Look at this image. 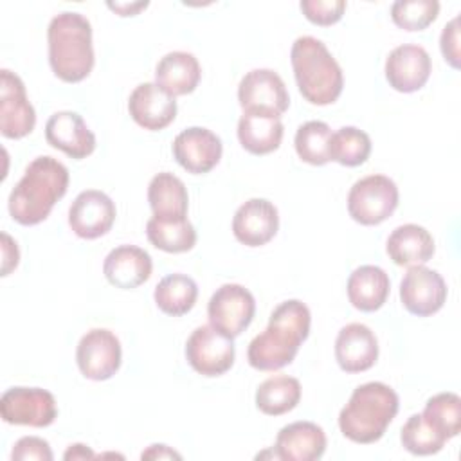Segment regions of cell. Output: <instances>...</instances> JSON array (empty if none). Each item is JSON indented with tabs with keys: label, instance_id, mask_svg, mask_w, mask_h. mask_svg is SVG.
Listing matches in <instances>:
<instances>
[{
	"label": "cell",
	"instance_id": "29",
	"mask_svg": "<svg viewBox=\"0 0 461 461\" xmlns=\"http://www.w3.org/2000/svg\"><path fill=\"white\" fill-rule=\"evenodd\" d=\"M301 400V384L288 375H276L259 384L256 391V407L267 416H281L297 407Z\"/></svg>",
	"mask_w": 461,
	"mask_h": 461
},
{
	"label": "cell",
	"instance_id": "37",
	"mask_svg": "<svg viewBox=\"0 0 461 461\" xmlns=\"http://www.w3.org/2000/svg\"><path fill=\"white\" fill-rule=\"evenodd\" d=\"M11 457L13 461H52V450L43 438L23 436L14 443Z\"/></svg>",
	"mask_w": 461,
	"mask_h": 461
},
{
	"label": "cell",
	"instance_id": "7",
	"mask_svg": "<svg viewBox=\"0 0 461 461\" xmlns=\"http://www.w3.org/2000/svg\"><path fill=\"white\" fill-rule=\"evenodd\" d=\"M256 313L254 295L241 285L227 283L216 288L207 304V317L212 328L234 339L249 328Z\"/></svg>",
	"mask_w": 461,
	"mask_h": 461
},
{
	"label": "cell",
	"instance_id": "27",
	"mask_svg": "<svg viewBox=\"0 0 461 461\" xmlns=\"http://www.w3.org/2000/svg\"><path fill=\"white\" fill-rule=\"evenodd\" d=\"M148 202L153 216L162 220L187 218V189L184 182L169 171L155 175L148 185Z\"/></svg>",
	"mask_w": 461,
	"mask_h": 461
},
{
	"label": "cell",
	"instance_id": "11",
	"mask_svg": "<svg viewBox=\"0 0 461 461\" xmlns=\"http://www.w3.org/2000/svg\"><path fill=\"white\" fill-rule=\"evenodd\" d=\"M238 101L243 112H267L277 117L290 106L285 81L270 68H254L247 72L238 86Z\"/></svg>",
	"mask_w": 461,
	"mask_h": 461
},
{
	"label": "cell",
	"instance_id": "41",
	"mask_svg": "<svg viewBox=\"0 0 461 461\" xmlns=\"http://www.w3.org/2000/svg\"><path fill=\"white\" fill-rule=\"evenodd\" d=\"M106 5L119 16H135L140 9L148 7V2H108Z\"/></svg>",
	"mask_w": 461,
	"mask_h": 461
},
{
	"label": "cell",
	"instance_id": "32",
	"mask_svg": "<svg viewBox=\"0 0 461 461\" xmlns=\"http://www.w3.org/2000/svg\"><path fill=\"white\" fill-rule=\"evenodd\" d=\"M421 416L448 441L461 430V398L456 393H438L427 400Z\"/></svg>",
	"mask_w": 461,
	"mask_h": 461
},
{
	"label": "cell",
	"instance_id": "31",
	"mask_svg": "<svg viewBox=\"0 0 461 461\" xmlns=\"http://www.w3.org/2000/svg\"><path fill=\"white\" fill-rule=\"evenodd\" d=\"M331 135V128L322 121H308L301 124L294 139L299 158L312 166H324L326 162H330Z\"/></svg>",
	"mask_w": 461,
	"mask_h": 461
},
{
	"label": "cell",
	"instance_id": "20",
	"mask_svg": "<svg viewBox=\"0 0 461 461\" xmlns=\"http://www.w3.org/2000/svg\"><path fill=\"white\" fill-rule=\"evenodd\" d=\"M335 358L346 373H362L371 369L378 358L376 335L366 324H346L335 340Z\"/></svg>",
	"mask_w": 461,
	"mask_h": 461
},
{
	"label": "cell",
	"instance_id": "22",
	"mask_svg": "<svg viewBox=\"0 0 461 461\" xmlns=\"http://www.w3.org/2000/svg\"><path fill=\"white\" fill-rule=\"evenodd\" d=\"M274 450L277 459L315 461L326 450V434L313 421H294L277 432Z\"/></svg>",
	"mask_w": 461,
	"mask_h": 461
},
{
	"label": "cell",
	"instance_id": "8",
	"mask_svg": "<svg viewBox=\"0 0 461 461\" xmlns=\"http://www.w3.org/2000/svg\"><path fill=\"white\" fill-rule=\"evenodd\" d=\"M234 342L211 324L198 326L185 342L189 366L203 376H220L234 364Z\"/></svg>",
	"mask_w": 461,
	"mask_h": 461
},
{
	"label": "cell",
	"instance_id": "38",
	"mask_svg": "<svg viewBox=\"0 0 461 461\" xmlns=\"http://www.w3.org/2000/svg\"><path fill=\"white\" fill-rule=\"evenodd\" d=\"M439 47H441V54L445 58V61L454 67L459 68V16H454L441 31V38H439Z\"/></svg>",
	"mask_w": 461,
	"mask_h": 461
},
{
	"label": "cell",
	"instance_id": "3",
	"mask_svg": "<svg viewBox=\"0 0 461 461\" xmlns=\"http://www.w3.org/2000/svg\"><path fill=\"white\" fill-rule=\"evenodd\" d=\"M49 63L56 77L65 83L83 81L94 68L92 25L81 13L56 14L47 29Z\"/></svg>",
	"mask_w": 461,
	"mask_h": 461
},
{
	"label": "cell",
	"instance_id": "10",
	"mask_svg": "<svg viewBox=\"0 0 461 461\" xmlns=\"http://www.w3.org/2000/svg\"><path fill=\"white\" fill-rule=\"evenodd\" d=\"M121 342L110 330L94 328L86 331L76 349V360L81 375L88 380H108L121 367Z\"/></svg>",
	"mask_w": 461,
	"mask_h": 461
},
{
	"label": "cell",
	"instance_id": "40",
	"mask_svg": "<svg viewBox=\"0 0 461 461\" xmlns=\"http://www.w3.org/2000/svg\"><path fill=\"white\" fill-rule=\"evenodd\" d=\"M142 459H182V456L178 452H175L173 448H169L167 445H149L148 450H144L140 454Z\"/></svg>",
	"mask_w": 461,
	"mask_h": 461
},
{
	"label": "cell",
	"instance_id": "42",
	"mask_svg": "<svg viewBox=\"0 0 461 461\" xmlns=\"http://www.w3.org/2000/svg\"><path fill=\"white\" fill-rule=\"evenodd\" d=\"M95 457V454L83 443H74L67 448V452L63 454V459L70 461V459H92Z\"/></svg>",
	"mask_w": 461,
	"mask_h": 461
},
{
	"label": "cell",
	"instance_id": "19",
	"mask_svg": "<svg viewBox=\"0 0 461 461\" xmlns=\"http://www.w3.org/2000/svg\"><path fill=\"white\" fill-rule=\"evenodd\" d=\"M128 112L140 128L158 131L175 121L176 101L157 83H140L130 94Z\"/></svg>",
	"mask_w": 461,
	"mask_h": 461
},
{
	"label": "cell",
	"instance_id": "21",
	"mask_svg": "<svg viewBox=\"0 0 461 461\" xmlns=\"http://www.w3.org/2000/svg\"><path fill=\"white\" fill-rule=\"evenodd\" d=\"M151 270V256L135 245H119L112 249L103 263L106 281L121 290L140 286L149 279Z\"/></svg>",
	"mask_w": 461,
	"mask_h": 461
},
{
	"label": "cell",
	"instance_id": "13",
	"mask_svg": "<svg viewBox=\"0 0 461 461\" xmlns=\"http://www.w3.org/2000/svg\"><path fill=\"white\" fill-rule=\"evenodd\" d=\"M36 113L27 99L23 81L11 70H0V131L7 139H22L34 130Z\"/></svg>",
	"mask_w": 461,
	"mask_h": 461
},
{
	"label": "cell",
	"instance_id": "4",
	"mask_svg": "<svg viewBox=\"0 0 461 461\" xmlns=\"http://www.w3.org/2000/svg\"><path fill=\"white\" fill-rule=\"evenodd\" d=\"M400 407L398 394L384 382L358 385L339 414L340 432L353 443L378 441Z\"/></svg>",
	"mask_w": 461,
	"mask_h": 461
},
{
	"label": "cell",
	"instance_id": "36",
	"mask_svg": "<svg viewBox=\"0 0 461 461\" xmlns=\"http://www.w3.org/2000/svg\"><path fill=\"white\" fill-rule=\"evenodd\" d=\"M299 7L312 23L328 27L337 23L342 18L346 11V2L344 0H303Z\"/></svg>",
	"mask_w": 461,
	"mask_h": 461
},
{
	"label": "cell",
	"instance_id": "1",
	"mask_svg": "<svg viewBox=\"0 0 461 461\" xmlns=\"http://www.w3.org/2000/svg\"><path fill=\"white\" fill-rule=\"evenodd\" d=\"M312 315L299 299H288L274 308L268 326L256 335L247 349L249 364L259 371L281 369L295 358L310 333Z\"/></svg>",
	"mask_w": 461,
	"mask_h": 461
},
{
	"label": "cell",
	"instance_id": "5",
	"mask_svg": "<svg viewBox=\"0 0 461 461\" xmlns=\"http://www.w3.org/2000/svg\"><path fill=\"white\" fill-rule=\"evenodd\" d=\"M290 61L301 95L317 106L331 104L344 86L342 68L328 47L313 36H299L290 50Z\"/></svg>",
	"mask_w": 461,
	"mask_h": 461
},
{
	"label": "cell",
	"instance_id": "30",
	"mask_svg": "<svg viewBox=\"0 0 461 461\" xmlns=\"http://www.w3.org/2000/svg\"><path fill=\"white\" fill-rule=\"evenodd\" d=\"M146 236L149 243L164 252H187L196 243V230L187 218L162 220L151 216L146 223Z\"/></svg>",
	"mask_w": 461,
	"mask_h": 461
},
{
	"label": "cell",
	"instance_id": "35",
	"mask_svg": "<svg viewBox=\"0 0 461 461\" xmlns=\"http://www.w3.org/2000/svg\"><path fill=\"white\" fill-rule=\"evenodd\" d=\"M439 13L438 0H398L391 5L393 22L405 31L427 29Z\"/></svg>",
	"mask_w": 461,
	"mask_h": 461
},
{
	"label": "cell",
	"instance_id": "15",
	"mask_svg": "<svg viewBox=\"0 0 461 461\" xmlns=\"http://www.w3.org/2000/svg\"><path fill=\"white\" fill-rule=\"evenodd\" d=\"M175 160L193 175L209 173L221 158L220 137L202 126H191L182 130L173 140Z\"/></svg>",
	"mask_w": 461,
	"mask_h": 461
},
{
	"label": "cell",
	"instance_id": "28",
	"mask_svg": "<svg viewBox=\"0 0 461 461\" xmlns=\"http://www.w3.org/2000/svg\"><path fill=\"white\" fill-rule=\"evenodd\" d=\"M198 297V286L185 274H169L158 281L153 292L155 304L166 315L180 317L193 310Z\"/></svg>",
	"mask_w": 461,
	"mask_h": 461
},
{
	"label": "cell",
	"instance_id": "24",
	"mask_svg": "<svg viewBox=\"0 0 461 461\" xmlns=\"http://www.w3.org/2000/svg\"><path fill=\"white\" fill-rule=\"evenodd\" d=\"M281 117L267 112H243L238 121V140L252 155L276 151L283 140Z\"/></svg>",
	"mask_w": 461,
	"mask_h": 461
},
{
	"label": "cell",
	"instance_id": "14",
	"mask_svg": "<svg viewBox=\"0 0 461 461\" xmlns=\"http://www.w3.org/2000/svg\"><path fill=\"white\" fill-rule=\"evenodd\" d=\"M117 216L113 200L97 189L79 193L68 209V225L76 236L95 240L104 236Z\"/></svg>",
	"mask_w": 461,
	"mask_h": 461
},
{
	"label": "cell",
	"instance_id": "23",
	"mask_svg": "<svg viewBox=\"0 0 461 461\" xmlns=\"http://www.w3.org/2000/svg\"><path fill=\"white\" fill-rule=\"evenodd\" d=\"M200 76L198 59L184 50L167 52L155 67V83L173 97L191 94L198 86Z\"/></svg>",
	"mask_w": 461,
	"mask_h": 461
},
{
	"label": "cell",
	"instance_id": "25",
	"mask_svg": "<svg viewBox=\"0 0 461 461\" xmlns=\"http://www.w3.org/2000/svg\"><path fill=\"white\" fill-rule=\"evenodd\" d=\"M385 250L389 258L400 267L423 265L434 254V240L425 227L405 223L389 234Z\"/></svg>",
	"mask_w": 461,
	"mask_h": 461
},
{
	"label": "cell",
	"instance_id": "17",
	"mask_svg": "<svg viewBox=\"0 0 461 461\" xmlns=\"http://www.w3.org/2000/svg\"><path fill=\"white\" fill-rule=\"evenodd\" d=\"M279 229V214L272 202L265 198H250L238 207L232 218L234 238L247 247H261L268 243Z\"/></svg>",
	"mask_w": 461,
	"mask_h": 461
},
{
	"label": "cell",
	"instance_id": "39",
	"mask_svg": "<svg viewBox=\"0 0 461 461\" xmlns=\"http://www.w3.org/2000/svg\"><path fill=\"white\" fill-rule=\"evenodd\" d=\"M18 259L20 252L16 241L7 232H2V276H9V272L16 268Z\"/></svg>",
	"mask_w": 461,
	"mask_h": 461
},
{
	"label": "cell",
	"instance_id": "12",
	"mask_svg": "<svg viewBox=\"0 0 461 461\" xmlns=\"http://www.w3.org/2000/svg\"><path fill=\"white\" fill-rule=\"evenodd\" d=\"M400 299L409 313L429 317L443 308L447 285L436 270L425 265H414L409 267L400 283Z\"/></svg>",
	"mask_w": 461,
	"mask_h": 461
},
{
	"label": "cell",
	"instance_id": "16",
	"mask_svg": "<svg viewBox=\"0 0 461 461\" xmlns=\"http://www.w3.org/2000/svg\"><path fill=\"white\" fill-rule=\"evenodd\" d=\"M432 70L429 52L414 43L394 47L385 59V79L403 94L416 92L425 86Z\"/></svg>",
	"mask_w": 461,
	"mask_h": 461
},
{
	"label": "cell",
	"instance_id": "26",
	"mask_svg": "<svg viewBox=\"0 0 461 461\" xmlns=\"http://www.w3.org/2000/svg\"><path fill=\"white\" fill-rule=\"evenodd\" d=\"M391 281L384 268L362 265L349 274L348 299L360 312H375L384 306L389 297Z\"/></svg>",
	"mask_w": 461,
	"mask_h": 461
},
{
	"label": "cell",
	"instance_id": "18",
	"mask_svg": "<svg viewBox=\"0 0 461 461\" xmlns=\"http://www.w3.org/2000/svg\"><path fill=\"white\" fill-rule=\"evenodd\" d=\"M45 139L52 148L76 160L86 158L95 149V135L83 117L70 110H61L49 117L45 124Z\"/></svg>",
	"mask_w": 461,
	"mask_h": 461
},
{
	"label": "cell",
	"instance_id": "9",
	"mask_svg": "<svg viewBox=\"0 0 461 461\" xmlns=\"http://www.w3.org/2000/svg\"><path fill=\"white\" fill-rule=\"evenodd\" d=\"M0 416L9 425L49 427L58 416L52 393L40 387H11L0 398Z\"/></svg>",
	"mask_w": 461,
	"mask_h": 461
},
{
	"label": "cell",
	"instance_id": "33",
	"mask_svg": "<svg viewBox=\"0 0 461 461\" xmlns=\"http://www.w3.org/2000/svg\"><path fill=\"white\" fill-rule=\"evenodd\" d=\"M371 153V139L366 131L355 126H342L331 135L330 157L331 160L355 167L367 160Z\"/></svg>",
	"mask_w": 461,
	"mask_h": 461
},
{
	"label": "cell",
	"instance_id": "6",
	"mask_svg": "<svg viewBox=\"0 0 461 461\" xmlns=\"http://www.w3.org/2000/svg\"><path fill=\"white\" fill-rule=\"evenodd\" d=\"M398 187L385 175L357 180L348 194V212L360 225H378L398 207Z\"/></svg>",
	"mask_w": 461,
	"mask_h": 461
},
{
	"label": "cell",
	"instance_id": "2",
	"mask_svg": "<svg viewBox=\"0 0 461 461\" xmlns=\"http://www.w3.org/2000/svg\"><path fill=\"white\" fill-rule=\"evenodd\" d=\"M68 189V169L49 155L36 157L9 194V214L20 225L43 221Z\"/></svg>",
	"mask_w": 461,
	"mask_h": 461
},
{
	"label": "cell",
	"instance_id": "34",
	"mask_svg": "<svg viewBox=\"0 0 461 461\" xmlns=\"http://www.w3.org/2000/svg\"><path fill=\"white\" fill-rule=\"evenodd\" d=\"M402 445L414 456H430L439 452L447 439L438 434L421 414H412L402 427Z\"/></svg>",
	"mask_w": 461,
	"mask_h": 461
}]
</instances>
